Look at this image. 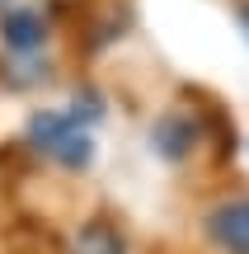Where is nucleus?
I'll return each instance as SVG.
<instances>
[{
	"label": "nucleus",
	"instance_id": "nucleus-3",
	"mask_svg": "<svg viewBox=\"0 0 249 254\" xmlns=\"http://www.w3.org/2000/svg\"><path fill=\"white\" fill-rule=\"evenodd\" d=\"M207 236L226 254H249V198L221 202L216 212H207Z\"/></svg>",
	"mask_w": 249,
	"mask_h": 254
},
{
	"label": "nucleus",
	"instance_id": "nucleus-1",
	"mask_svg": "<svg viewBox=\"0 0 249 254\" xmlns=\"http://www.w3.org/2000/svg\"><path fill=\"white\" fill-rule=\"evenodd\" d=\"M28 136H33V146L43 155H52L66 170H85L94 160V141L80 127V113H38L28 123Z\"/></svg>",
	"mask_w": 249,
	"mask_h": 254
},
{
	"label": "nucleus",
	"instance_id": "nucleus-2",
	"mask_svg": "<svg viewBox=\"0 0 249 254\" xmlns=\"http://www.w3.org/2000/svg\"><path fill=\"white\" fill-rule=\"evenodd\" d=\"M0 43H5L9 52H19V57L38 52V47L47 43V19H43V9H33V5H9L5 14H0Z\"/></svg>",
	"mask_w": 249,
	"mask_h": 254
},
{
	"label": "nucleus",
	"instance_id": "nucleus-4",
	"mask_svg": "<svg viewBox=\"0 0 249 254\" xmlns=\"http://www.w3.org/2000/svg\"><path fill=\"white\" fill-rule=\"evenodd\" d=\"M150 146H155L165 160H184L188 151H198V118L184 109L160 113L155 127H150Z\"/></svg>",
	"mask_w": 249,
	"mask_h": 254
},
{
	"label": "nucleus",
	"instance_id": "nucleus-5",
	"mask_svg": "<svg viewBox=\"0 0 249 254\" xmlns=\"http://www.w3.org/2000/svg\"><path fill=\"white\" fill-rule=\"evenodd\" d=\"M9 5H14V0H0V14H5V9H9Z\"/></svg>",
	"mask_w": 249,
	"mask_h": 254
}]
</instances>
